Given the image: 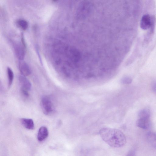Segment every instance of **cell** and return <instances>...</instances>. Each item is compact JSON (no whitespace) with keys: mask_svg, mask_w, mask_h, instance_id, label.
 Returning a JSON list of instances; mask_svg holds the SVG:
<instances>
[{"mask_svg":"<svg viewBox=\"0 0 156 156\" xmlns=\"http://www.w3.org/2000/svg\"><path fill=\"white\" fill-rule=\"evenodd\" d=\"M15 52L17 58L19 60H23L25 56V51L22 45L16 43L14 45Z\"/></svg>","mask_w":156,"mask_h":156,"instance_id":"obj_6","label":"cell"},{"mask_svg":"<svg viewBox=\"0 0 156 156\" xmlns=\"http://www.w3.org/2000/svg\"><path fill=\"white\" fill-rule=\"evenodd\" d=\"M19 80L21 85V90L29 91L30 89L31 83L25 76L22 75L20 76H19Z\"/></svg>","mask_w":156,"mask_h":156,"instance_id":"obj_7","label":"cell"},{"mask_svg":"<svg viewBox=\"0 0 156 156\" xmlns=\"http://www.w3.org/2000/svg\"><path fill=\"white\" fill-rule=\"evenodd\" d=\"M41 103V109L45 115H51L55 112V105L51 97L48 96H44L42 98Z\"/></svg>","mask_w":156,"mask_h":156,"instance_id":"obj_2","label":"cell"},{"mask_svg":"<svg viewBox=\"0 0 156 156\" xmlns=\"http://www.w3.org/2000/svg\"><path fill=\"white\" fill-rule=\"evenodd\" d=\"M20 60L19 62V68L21 74L26 76L30 75L31 70L27 64L25 62Z\"/></svg>","mask_w":156,"mask_h":156,"instance_id":"obj_4","label":"cell"},{"mask_svg":"<svg viewBox=\"0 0 156 156\" xmlns=\"http://www.w3.org/2000/svg\"><path fill=\"white\" fill-rule=\"evenodd\" d=\"M152 89L156 93V83L153 84L152 86Z\"/></svg>","mask_w":156,"mask_h":156,"instance_id":"obj_16","label":"cell"},{"mask_svg":"<svg viewBox=\"0 0 156 156\" xmlns=\"http://www.w3.org/2000/svg\"><path fill=\"white\" fill-rule=\"evenodd\" d=\"M48 135V129L44 126L41 127L39 129L37 135L39 141H42L47 138Z\"/></svg>","mask_w":156,"mask_h":156,"instance_id":"obj_8","label":"cell"},{"mask_svg":"<svg viewBox=\"0 0 156 156\" xmlns=\"http://www.w3.org/2000/svg\"><path fill=\"white\" fill-rule=\"evenodd\" d=\"M20 122L22 125L26 128L33 129L34 128V124L33 120L30 119L22 118Z\"/></svg>","mask_w":156,"mask_h":156,"instance_id":"obj_9","label":"cell"},{"mask_svg":"<svg viewBox=\"0 0 156 156\" xmlns=\"http://www.w3.org/2000/svg\"><path fill=\"white\" fill-rule=\"evenodd\" d=\"M7 72L8 79V83L9 87H10L13 82L14 79V73L12 69L9 67L7 68Z\"/></svg>","mask_w":156,"mask_h":156,"instance_id":"obj_12","label":"cell"},{"mask_svg":"<svg viewBox=\"0 0 156 156\" xmlns=\"http://www.w3.org/2000/svg\"><path fill=\"white\" fill-rule=\"evenodd\" d=\"M146 138L149 143L156 148V133L152 132H148L146 134Z\"/></svg>","mask_w":156,"mask_h":156,"instance_id":"obj_10","label":"cell"},{"mask_svg":"<svg viewBox=\"0 0 156 156\" xmlns=\"http://www.w3.org/2000/svg\"><path fill=\"white\" fill-rule=\"evenodd\" d=\"M136 125L138 127L143 129H149L151 125L150 118H139L136 122Z\"/></svg>","mask_w":156,"mask_h":156,"instance_id":"obj_5","label":"cell"},{"mask_svg":"<svg viewBox=\"0 0 156 156\" xmlns=\"http://www.w3.org/2000/svg\"><path fill=\"white\" fill-rule=\"evenodd\" d=\"M139 118H150V111L147 108H144L140 111L138 113Z\"/></svg>","mask_w":156,"mask_h":156,"instance_id":"obj_11","label":"cell"},{"mask_svg":"<svg viewBox=\"0 0 156 156\" xmlns=\"http://www.w3.org/2000/svg\"><path fill=\"white\" fill-rule=\"evenodd\" d=\"M152 24L151 19L149 14H146L142 16L140 22L141 29L144 30H147L151 27Z\"/></svg>","mask_w":156,"mask_h":156,"instance_id":"obj_3","label":"cell"},{"mask_svg":"<svg viewBox=\"0 0 156 156\" xmlns=\"http://www.w3.org/2000/svg\"><path fill=\"white\" fill-rule=\"evenodd\" d=\"M17 23L19 27L23 30H26L28 27L27 22L24 20H19L17 21Z\"/></svg>","mask_w":156,"mask_h":156,"instance_id":"obj_13","label":"cell"},{"mask_svg":"<svg viewBox=\"0 0 156 156\" xmlns=\"http://www.w3.org/2000/svg\"><path fill=\"white\" fill-rule=\"evenodd\" d=\"M122 82L125 84H129L132 82V79L129 77H125L122 80Z\"/></svg>","mask_w":156,"mask_h":156,"instance_id":"obj_14","label":"cell"},{"mask_svg":"<svg viewBox=\"0 0 156 156\" xmlns=\"http://www.w3.org/2000/svg\"><path fill=\"white\" fill-rule=\"evenodd\" d=\"M53 0V2H56V1H58V0Z\"/></svg>","mask_w":156,"mask_h":156,"instance_id":"obj_17","label":"cell"},{"mask_svg":"<svg viewBox=\"0 0 156 156\" xmlns=\"http://www.w3.org/2000/svg\"><path fill=\"white\" fill-rule=\"evenodd\" d=\"M99 134L102 140L112 147H121L126 143V139L125 135L118 129L103 128L100 130Z\"/></svg>","mask_w":156,"mask_h":156,"instance_id":"obj_1","label":"cell"},{"mask_svg":"<svg viewBox=\"0 0 156 156\" xmlns=\"http://www.w3.org/2000/svg\"><path fill=\"white\" fill-rule=\"evenodd\" d=\"M136 150L135 149L132 150L128 154V155L134 156L136 153Z\"/></svg>","mask_w":156,"mask_h":156,"instance_id":"obj_15","label":"cell"}]
</instances>
